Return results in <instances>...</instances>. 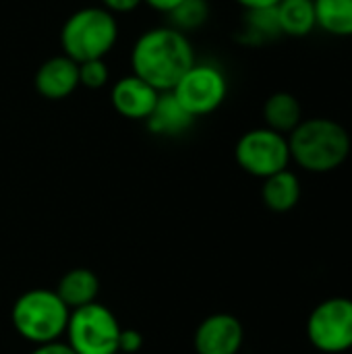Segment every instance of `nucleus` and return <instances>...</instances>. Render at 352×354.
Returning a JSON list of instances; mask_svg holds the SVG:
<instances>
[{
  "instance_id": "obj_21",
  "label": "nucleus",
  "mask_w": 352,
  "mask_h": 354,
  "mask_svg": "<svg viewBox=\"0 0 352 354\" xmlns=\"http://www.w3.org/2000/svg\"><path fill=\"white\" fill-rule=\"evenodd\" d=\"M143 344V338L135 330H120L118 338V353L120 354H135Z\"/></svg>"
},
{
  "instance_id": "obj_13",
  "label": "nucleus",
  "mask_w": 352,
  "mask_h": 354,
  "mask_svg": "<svg viewBox=\"0 0 352 354\" xmlns=\"http://www.w3.org/2000/svg\"><path fill=\"white\" fill-rule=\"evenodd\" d=\"M301 180L299 176L293 172V170H282V172H276L268 178H263V185H261V199H263V205L270 209V212H276V214H286V212H293L299 201H301Z\"/></svg>"
},
{
  "instance_id": "obj_19",
  "label": "nucleus",
  "mask_w": 352,
  "mask_h": 354,
  "mask_svg": "<svg viewBox=\"0 0 352 354\" xmlns=\"http://www.w3.org/2000/svg\"><path fill=\"white\" fill-rule=\"evenodd\" d=\"M212 15L210 2L207 0H180L170 12H168V25L183 31L191 33L201 29Z\"/></svg>"
},
{
  "instance_id": "obj_2",
  "label": "nucleus",
  "mask_w": 352,
  "mask_h": 354,
  "mask_svg": "<svg viewBox=\"0 0 352 354\" xmlns=\"http://www.w3.org/2000/svg\"><path fill=\"white\" fill-rule=\"evenodd\" d=\"M290 162L311 174L338 170L351 156L352 139L349 129L326 116L303 118L288 135Z\"/></svg>"
},
{
  "instance_id": "obj_11",
  "label": "nucleus",
  "mask_w": 352,
  "mask_h": 354,
  "mask_svg": "<svg viewBox=\"0 0 352 354\" xmlns=\"http://www.w3.org/2000/svg\"><path fill=\"white\" fill-rule=\"evenodd\" d=\"M35 91L50 102L66 100L79 87V64L64 54L52 56L39 64L33 75Z\"/></svg>"
},
{
  "instance_id": "obj_18",
  "label": "nucleus",
  "mask_w": 352,
  "mask_h": 354,
  "mask_svg": "<svg viewBox=\"0 0 352 354\" xmlns=\"http://www.w3.org/2000/svg\"><path fill=\"white\" fill-rule=\"evenodd\" d=\"M280 25L274 8H259V10H245L243 27L239 39L247 46H261L274 37H280Z\"/></svg>"
},
{
  "instance_id": "obj_1",
  "label": "nucleus",
  "mask_w": 352,
  "mask_h": 354,
  "mask_svg": "<svg viewBox=\"0 0 352 354\" xmlns=\"http://www.w3.org/2000/svg\"><path fill=\"white\" fill-rule=\"evenodd\" d=\"M131 73L143 79L160 93L172 91L180 77L197 62L187 33L158 25L145 29L131 48Z\"/></svg>"
},
{
  "instance_id": "obj_9",
  "label": "nucleus",
  "mask_w": 352,
  "mask_h": 354,
  "mask_svg": "<svg viewBox=\"0 0 352 354\" xmlns=\"http://www.w3.org/2000/svg\"><path fill=\"white\" fill-rule=\"evenodd\" d=\"M243 342V324L230 313H214L205 317L193 338L197 354H239Z\"/></svg>"
},
{
  "instance_id": "obj_7",
  "label": "nucleus",
  "mask_w": 352,
  "mask_h": 354,
  "mask_svg": "<svg viewBox=\"0 0 352 354\" xmlns=\"http://www.w3.org/2000/svg\"><path fill=\"white\" fill-rule=\"evenodd\" d=\"M234 160L247 174L255 178H268L282 172L290 164L288 137L268 127H257L243 133L234 145Z\"/></svg>"
},
{
  "instance_id": "obj_4",
  "label": "nucleus",
  "mask_w": 352,
  "mask_h": 354,
  "mask_svg": "<svg viewBox=\"0 0 352 354\" xmlns=\"http://www.w3.org/2000/svg\"><path fill=\"white\" fill-rule=\"evenodd\" d=\"M68 315V307L54 290L33 288L15 301L10 319L19 336L39 346L58 342V338L66 332Z\"/></svg>"
},
{
  "instance_id": "obj_22",
  "label": "nucleus",
  "mask_w": 352,
  "mask_h": 354,
  "mask_svg": "<svg viewBox=\"0 0 352 354\" xmlns=\"http://www.w3.org/2000/svg\"><path fill=\"white\" fill-rule=\"evenodd\" d=\"M143 4V0H100V6L106 8L108 12L116 15H127L133 12L135 8H139Z\"/></svg>"
},
{
  "instance_id": "obj_8",
  "label": "nucleus",
  "mask_w": 352,
  "mask_h": 354,
  "mask_svg": "<svg viewBox=\"0 0 352 354\" xmlns=\"http://www.w3.org/2000/svg\"><path fill=\"white\" fill-rule=\"evenodd\" d=\"M307 338L324 354L352 351V299L332 297L317 303L307 317Z\"/></svg>"
},
{
  "instance_id": "obj_10",
  "label": "nucleus",
  "mask_w": 352,
  "mask_h": 354,
  "mask_svg": "<svg viewBox=\"0 0 352 354\" xmlns=\"http://www.w3.org/2000/svg\"><path fill=\"white\" fill-rule=\"evenodd\" d=\"M160 97V91L147 85L137 75H124L110 87V104L112 108L129 120H147L151 110L156 108V102Z\"/></svg>"
},
{
  "instance_id": "obj_25",
  "label": "nucleus",
  "mask_w": 352,
  "mask_h": 354,
  "mask_svg": "<svg viewBox=\"0 0 352 354\" xmlns=\"http://www.w3.org/2000/svg\"><path fill=\"white\" fill-rule=\"evenodd\" d=\"M178 2L180 0H143V4H147L149 8H154L158 12H164V15H168Z\"/></svg>"
},
{
  "instance_id": "obj_6",
  "label": "nucleus",
  "mask_w": 352,
  "mask_h": 354,
  "mask_svg": "<svg viewBox=\"0 0 352 354\" xmlns=\"http://www.w3.org/2000/svg\"><path fill=\"white\" fill-rule=\"evenodd\" d=\"M193 116H210L228 97V77L214 62H195L170 91Z\"/></svg>"
},
{
  "instance_id": "obj_24",
  "label": "nucleus",
  "mask_w": 352,
  "mask_h": 354,
  "mask_svg": "<svg viewBox=\"0 0 352 354\" xmlns=\"http://www.w3.org/2000/svg\"><path fill=\"white\" fill-rule=\"evenodd\" d=\"M243 10H259V8H274L280 0H234Z\"/></svg>"
},
{
  "instance_id": "obj_26",
  "label": "nucleus",
  "mask_w": 352,
  "mask_h": 354,
  "mask_svg": "<svg viewBox=\"0 0 352 354\" xmlns=\"http://www.w3.org/2000/svg\"><path fill=\"white\" fill-rule=\"evenodd\" d=\"M116 354H120V353H116Z\"/></svg>"
},
{
  "instance_id": "obj_3",
  "label": "nucleus",
  "mask_w": 352,
  "mask_h": 354,
  "mask_svg": "<svg viewBox=\"0 0 352 354\" xmlns=\"http://www.w3.org/2000/svg\"><path fill=\"white\" fill-rule=\"evenodd\" d=\"M118 41V21L102 6H83L60 27V50L77 64L106 58Z\"/></svg>"
},
{
  "instance_id": "obj_17",
  "label": "nucleus",
  "mask_w": 352,
  "mask_h": 354,
  "mask_svg": "<svg viewBox=\"0 0 352 354\" xmlns=\"http://www.w3.org/2000/svg\"><path fill=\"white\" fill-rule=\"evenodd\" d=\"M317 29L332 37H352V0H313Z\"/></svg>"
},
{
  "instance_id": "obj_23",
  "label": "nucleus",
  "mask_w": 352,
  "mask_h": 354,
  "mask_svg": "<svg viewBox=\"0 0 352 354\" xmlns=\"http://www.w3.org/2000/svg\"><path fill=\"white\" fill-rule=\"evenodd\" d=\"M29 354H75L68 344L64 342H50V344H39Z\"/></svg>"
},
{
  "instance_id": "obj_5",
  "label": "nucleus",
  "mask_w": 352,
  "mask_h": 354,
  "mask_svg": "<svg viewBox=\"0 0 352 354\" xmlns=\"http://www.w3.org/2000/svg\"><path fill=\"white\" fill-rule=\"evenodd\" d=\"M120 330L118 319L108 307L91 303L71 311L64 334L75 354H116Z\"/></svg>"
},
{
  "instance_id": "obj_20",
  "label": "nucleus",
  "mask_w": 352,
  "mask_h": 354,
  "mask_svg": "<svg viewBox=\"0 0 352 354\" xmlns=\"http://www.w3.org/2000/svg\"><path fill=\"white\" fill-rule=\"evenodd\" d=\"M110 81V68L106 64V58L100 60H87L79 64V85L85 89H102Z\"/></svg>"
},
{
  "instance_id": "obj_14",
  "label": "nucleus",
  "mask_w": 352,
  "mask_h": 354,
  "mask_svg": "<svg viewBox=\"0 0 352 354\" xmlns=\"http://www.w3.org/2000/svg\"><path fill=\"white\" fill-rule=\"evenodd\" d=\"M263 120L268 129L288 137L303 120V106L295 93L276 91L263 104Z\"/></svg>"
},
{
  "instance_id": "obj_12",
  "label": "nucleus",
  "mask_w": 352,
  "mask_h": 354,
  "mask_svg": "<svg viewBox=\"0 0 352 354\" xmlns=\"http://www.w3.org/2000/svg\"><path fill=\"white\" fill-rule=\"evenodd\" d=\"M193 122L195 118L178 104V100L170 91L160 93L156 108L145 120L147 131L160 137H178L187 133L193 127Z\"/></svg>"
},
{
  "instance_id": "obj_15",
  "label": "nucleus",
  "mask_w": 352,
  "mask_h": 354,
  "mask_svg": "<svg viewBox=\"0 0 352 354\" xmlns=\"http://www.w3.org/2000/svg\"><path fill=\"white\" fill-rule=\"evenodd\" d=\"M280 33L286 37H307L317 29L313 0H280L276 4Z\"/></svg>"
},
{
  "instance_id": "obj_16",
  "label": "nucleus",
  "mask_w": 352,
  "mask_h": 354,
  "mask_svg": "<svg viewBox=\"0 0 352 354\" xmlns=\"http://www.w3.org/2000/svg\"><path fill=\"white\" fill-rule=\"evenodd\" d=\"M98 292H100V280L91 270L85 268L66 272L56 288V295L68 307V311L95 303Z\"/></svg>"
}]
</instances>
